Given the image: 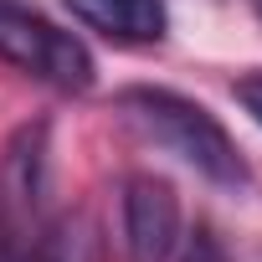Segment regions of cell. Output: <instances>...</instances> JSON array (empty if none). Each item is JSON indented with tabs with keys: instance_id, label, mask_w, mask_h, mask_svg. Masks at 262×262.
I'll use <instances>...</instances> for the list:
<instances>
[{
	"instance_id": "obj_1",
	"label": "cell",
	"mask_w": 262,
	"mask_h": 262,
	"mask_svg": "<svg viewBox=\"0 0 262 262\" xmlns=\"http://www.w3.org/2000/svg\"><path fill=\"white\" fill-rule=\"evenodd\" d=\"M118 113L134 123L144 139H155L160 149L185 160L195 175H206L211 185H221V190H247L252 185L247 155L236 149L226 123L206 103H195L185 93H170V88H123L118 93Z\"/></svg>"
},
{
	"instance_id": "obj_2",
	"label": "cell",
	"mask_w": 262,
	"mask_h": 262,
	"mask_svg": "<svg viewBox=\"0 0 262 262\" xmlns=\"http://www.w3.org/2000/svg\"><path fill=\"white\" fill-rule=\"evenodd\" d=\"M0 62H11L16 72L57 93H88L98 77V62L82 47V36L62 31L52 16L21 6V0H0Z\"/></svg>"
},
{
	"instance_id": "obj_3",
	"label": "cell",
	"mask_w": 262,
	"mask_h": 262,
	"mask_svg": "<svg viewBox=\"0 0 262 262\" xmlns=\"http://www.w3.org/2000/svg\"><path fill=\"white\" fill-rule=\"evenodd\" d=\"M47 123H26L6 144L0 160V262L26 257L52 226H47Z\"/></svg>"
},
{
	"instance_id": "obj_4",
	"label": "cell",
	"mask_w": 262,
	"mask_h": 262,
	"mask_svg": "<svg viewBox=\"0 0 262 262\" xmlns=\"http://www.w3.org/2000/svg\"><path fill=\"white\" fill-rule=\"evenodd\" d=\"M180 247V195L165 175L123 180V252L128 262H170Z\"/></svg>"
},
{
	"instance_id": "obj_5",
	"label": "cell",
	"mask_w": 262,
	"mask_h": 262,
	"mask_svg": "<svg viewBox=\"0 0 262 262\" xmlns=\"http://www.w3.org/2000/svg\"><path fill=\"white\" fill-rule=\"evenodd\" d=\"M72 21L108 36L113 47H155L170 36V6L165 0H67Z\"/></svg>"
},
{
	"instance_id": "obj_6",
	"label": "cell",
	"mask_w": 262,
	"mask_h": 262,
	"mask_svg": "<svg viewBox=\"0 0 262 262\" xmlns=\"http://www.w3.org/2000/svg\"><path fill=\"white\" fill-rule=\"evenodd\" d=\"M236 98H242V108L262 123V72H252V77H242L236 82Z\"/></svg>"
},
{
	"instance_id": "obj_7",
	"label": "cell",
	"mask_w": 262,
	"mask_h": 262,
	"mask_svg": "<svg viewBox=\"0 0 262 262\" xmlns=\"http://www.w3.org/2000/svg\"><path fill=\"white\" fill-rule=\"evenodd\" d=\"M180 262H221V252H216V242H211V236H195V242H190V252H185Z\"/></svg>"
}]
</instances>
